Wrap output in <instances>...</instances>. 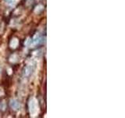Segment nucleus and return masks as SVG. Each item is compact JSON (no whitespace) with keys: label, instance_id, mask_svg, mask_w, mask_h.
<instances>
[{"label":"nucleus","instance_id":"1","mask_svg":"<svg viewBox=\"0 0 125 118\" xmlns=\"http://www.w3.org/2000/svg\"><path fill=\"white\" fill-rule=\"evenodd\" d=\"M30 112H31V114H32L33 116L36 115L37 113H38V105H37V102L34 98H33L32 100H31Z\"/></svg>","mask_w":125,"mask_h":118}]
</instances>
